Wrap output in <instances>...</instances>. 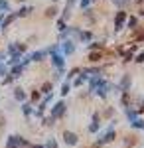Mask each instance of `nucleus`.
<instances>
[{"mask_svg": "<svg viewBox=\"0 0 144 148\" xmlns=\"http://www.w3.org/2000/svg\"><path fill=\"white\" fill-rule=\"evenodd\" d=\"M8 148H16V140H14V136H12V140L8 142Z\"/></svg>", "mask_w": 144, "mask_h": 148, "instance_id": "nucleus-1", "label": "nucleus"}, {"mask_svg": "<svg viewBox=\"0 0 144 148\" xmlns=\"http://www.w3.org/2000/svg\"><path fill=\"white\" fill-rule=\"evenodd\" d=\"M36 148H40V146H36Z\"/></svg>", "mask_w": 144, "mask_h": 148, "instance_id": "nucleus-2", "label": "nucleus"}]
</instances>
